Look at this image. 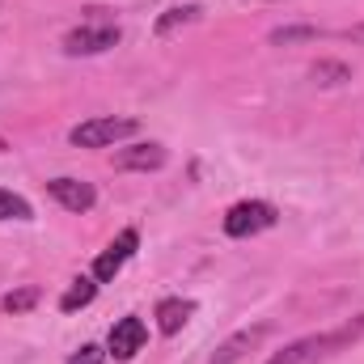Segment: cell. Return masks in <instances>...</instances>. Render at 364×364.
<instances>
[{"mask_svg":"<svg viewBox=\"0 0 364 364\" xmlns=\"http://www.w3.org/2000/svg\"><path fill=\"white\" fill-rule=\"evenodd\" d=\"M191 318H195V301H186V296H166L157 305V331L161 335H178Z\"/></svg>","mask_w":364,"mask_h":364,"instance_id":"10","label":"cell"},{"mask_svg":"<svg viewBox=\"0 0 364 364\" xmlns=\"http://www.w3.org/2000/svg\"><path fill=\"white\" fill-rule=\"evenodd\" d=\"M136 250H140V233H136V229H123V233L93 259V279H97V284H110L114 275L136 259Z\"/></svg>","mask_w":364,"mask_h":364,"instance_id":"4","label":"cell"},{"mask_svg":"<svg viewBox=\"0 0 364 364\" xmlns=\"http://www.w3.org/2000/svg\"><path fill=\"white\" fill-rule=\"evenodd\" d=\"M144 343H149V326L136 318V314H127V318H119L114 326H110V339H106V356H114V360H136L140 352H144Z\"/></svg>","mask_w":364,"mask_h":364,"instance_id":"5","label":"cell"},{"mask_svg":"<svg viewBox=\"0 0 364 364\" xmlns=\"http://www.w3.org/2000/svg\"><path fill=\"white\" fill-rule=\"evenodd\" d=\"M47 191H51V199H55L60 208H68V212H90L93 203H97V191L81 178H51Z\"/></svg>","mask_w":364,"mask_h":364,"instance_id":"7","label":"cell"},{"mask_svg":"<svg viewBox=\"0 0 364 364\" xmlns=\"http://www.w3.org/2000/svg\"><path fill=\"white\" fill-rule=\"evenodd\" d=\"M166 157H170V153H166L161 144H132V149L114 153V166H119V170H144V174H149V170H161Z\"/></svg>","mask_w":364,"mask_h":364,"instance_id":"9","label":"cell"},{"mask_svg":"<svg viewBox=\"0 0 364 364\" xmlns=\"http://www.w3.org/2000/svg\"><path fill=\"white\" fill-rule=\"evenodd\" d=\"M132 136H140V123L123 119V114H97V119H85L68 132V140L77 149H110V144L132 140Z\"/></svg>","mask_w":364,"mask_h":364,"instance_id":"2","label":"cell"},{"mask_svg":"<svg viewBox=\"0 0 364 364\" xmlns=\"http://www.w3.org/2000/svg\"><path fill=\"white\" fill-rule=\"evenodd\" d=\"M119 38H123V30H119V26H110V21L77 26V30H68V34H64V51H68V55H102V51H110Z\"/></svg>","mask_w":364,"mask_h":364,"instance_id":"6","label":"cell"},{"mask_svg":"<svg viewBox=\"0 0 364 364\" xmlns=\"http://www.w3.org/2000/svg\"><path fill=\"white\" fill-rule=\"evenodd\" d=\"M93 296H97V279L93 275H81V279H73V288L60 296V309L64 314H77V309H85Z\"/></svg>","mask_w":364,"mask_h":364,"instance_id":"11","label":"cell"},{"mask_svg":"<svg viewBox=\"0 0 364 364\" xmlns=\"http://www.w3.org/2000/svg\"><path fill=\"white\" fill-rule=\"evenodd\" d=\"M195 17H199V4H178V9H170V13H166V17L157 21V34L166 38V34H174L178 26H191Z\"/></svg>","mask_w":364,"mask_h":364,"instance_id":"13","label":"cell"},{"mask_svg":"<svg viewBox=\"0 0 364 364\" xmlns=\"http://www.w3.org/2000/svg\"><path fill=\"white\" fill-rule=\"evenodd\" d=\"M0 220H34V208L21 195H13V191L0 186Z\"/></svg>","mask_w":364,"mask_h":364,"instance_id":"12","label":"cell"},{"mask_svg":"<svg viewBox=\"0 0 364 364\" xmlns=\"http://www.w3.org/2000/svg\"><path fill=\"white\" fill-rule=\"evenodd\" d=\"M64 364H106V352H102L97 343H85V348H77Z\"/></svg>","mask_w":364,"mask_h":364,"instance_id":"15","label":"cell"},{"mask_svg":"<svg viewBox=\"0 0 364 364\" xmlns=\"http://www.w3.org/2000/svg\"><path fill=\"white\" fill-rule=\"evenodd\" d=\"M360 335H364V318H356V322H348L339 331H322V335H305V339L288 343L267 364H326L331 356H339L343 348H352Z\"/></svg>","mask_w":364,"mask_h":364,"instance_id":"1","label":"cell"},{"mask_svg":"<svg viewBox=\"0 0 364 364\" xmlns=\"http://www.w3.org/2000/svg\"><path fill=\"white\" fill-rule=\"evenodd\" d=\"M267 331H272L267 322H263V326H255V331H237L233 339H225V343L212 352V364H237L246 352H250V348H259V343L267 339Z\"/></svg>","mask_w":364,"mask_h":364,"instance_id":"8","label":"cell"},{"mask_svg":"<svg viewBox=\"0 0 364 364\" xmlns=\"http://www.w3.org/2000/svg\"><path fill=\"white\" fill-rule=\"evenodd\" d=\"M38 305V288H21V292H9L4 296V309L9 314H26V309H34Z\"/></svg>","mask_w":364,"mask_h":364,"instance_id":"14","label":"cell"},{"mask_svg":"<svg viewBox=\"0 0 364 364\" xmlns=\"http://www.w3.org/2000/svg\"><path fill=\"white\" fill-rule=\"evenodd\" d=\"M275 220H279V212L267 199H242L225 212V233L229 237H255V233L275 229Z\"/></svg>","mask_w":364,"mask_h":364,"instance_id":"3","label":"cell"}]
</instances>
